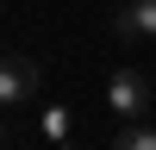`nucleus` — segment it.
Returning <instances> with one entry per match:
<instances>
[{
    "label": "nucleus",
    "instance_id": "1",
    "mask_svg": "<svg viewBox=\"0 0 156 150\" xmlns=\"http://www.w3.org/2000/svg\"><path fill=\"white\" fill-rule=\"evenodd\" d=\"M44 88V69L31 56H0V106H25Z\"/></svg>",
    "mask_w": 156,
    "mask_h": 150
},
{
    "label": "nucleus",
    "instance_id": "2",
    "mask_svg": "<svg viewBox=\"0 0 156 150\" xmlns=\"http://www.w3.org/2000/svg\"><path fill=\"white\" fill-rule=\"evenodd\" d=\"M106 106L119 112V119H144V106H150V81H144L137 69H119V75L106 81Z\"/></svg>",
    "mask_w": 156,
    "mask_h": 150
},
{
    "label": "nucleus",
    "instance_id": "3",
    "mask_svg": "<svg viewBox=\"0 0 156 150\" xmlns=\"http://www.w3.org/2000/svg\"><path fill=\"white\" fill-rule=\"evenodd\" d=\"M119 38H125V44H131V38H156V0H125Z\"/></svg>",
    "mask_w": 156,
    "mask_h": 150
},
{
    "label": "nucleus",
    "instance_id": "4",
    "mask_svg": "<svg viewBox=\"0 0 156 150\" xmlns=\"http://www.w3.org/2000/svg\"><path fill=\"white\" fill-rule=\"evenodd\" d=\"M112 150H156V125L125 119V125H119V138H112Z\"/></svg>",
    "mask_w": 156,
    "mask_h": 150
},
{
    "label": "nucleus",
    "instance_id": "5",
    "mask_svg": "<svg viewBox=\"0 0 156 150\" xmlns=\"http://www.w3.org/2000/svg\"><path fill=\"white\" fill-rule=\"evenodd\" d=\"M44 138L69 144V106H44Z\"/></svg>",
    "mask_w": 156,
    "mask_h": 150
}]
</instances>
